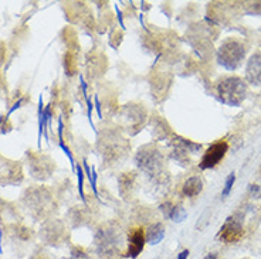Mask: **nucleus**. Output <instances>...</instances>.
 Here are the masks:
<instances>
[{"mask_svg":"<svg viewBox=\"0 0 261 259\" xmlns=\"http://www.w3.org/2000/svg\"><path fill=\"white\" fill-rule=\"evenodd\" d=\"M247 77L251 82L261 84V54L253 55L247 67Z\"/></svg>","mask_w":261,"mask_h":259,"instance_id":"obj_6","label":"nucleus"},{"mask_svg":"<svg viewBox=\"0 0 261 259\" xmlns=\"http://www.w3.org/2000/svg\"><path fill=\"white\" fill-rule=\"evenodd\" d=\"M145 242H146V238H145L144 228H134V229H130L129 237H128V249H126L125 256H128V258H138L139 253L144 251Z\"/></svg>","mask_w":261,"mask_h":259,"instance_id":"obj_5","label":"nucleus"},{"mask_svg":"<svg viewBox=\"0 0 261 259\" xmlns=\"http://www.w3.org/2000/svg\"><path fill=\"white\" fill-rule=\"evenodd\" d=\"M204 259H219V256H217L216 253H209V255H207Z\"/></svg>","mask_w":261,"mask_h":259,"instance_id":"obj_14","label":"nucleus"},{"mask_svg":"<svg viewBox=\"0 0 261 259\" xmlns=\"http://www.w3.org/2000/svg\"><path fill=\"white\" fill-rule=\"evenodd\" d=\"M243 237H244V227L239 215L228 217L217 234V238L223 241L224 244H236L242 240Z\"/></svg>","mask_w":261,"mask_h":259,"instance_id":"obj_3","label":"nucleus"},{"mask_svg":"<svg viewBox=\"0 0 261 259\" xmlns=\"http://www.w3.org/2000/svg\"><path fill=\"white\" fill-rule=\"evenodd\" d=\"M217 92L223 104L237 106L242 104V101L246 97V85L240 78L230 77L223 79L219 84Z\"/></svg>","mask_w":261,"mask_h":259,"instance_id":"obj_1","label":"nucleus"},{"mask_svg":"<svg viewBox=\"0 0 261 259\" xmlns=\"http://www.w3.org/2000/svg\"><path fill=\"white\" fill-rule=\"evenodd\" d=\"M228 150V145L226 140H219L215 145H212L209 149L204 152L202 160H200V167L202 168H212L217 166L223 157L226 156Z\"/></svg>","mask_w":261,"mask_h":259,"instance_id":"obj_4","label":"nucleus"},{"mask_svg":"<svg viewBox=\"0 0 261 259\" xmlns=\"http://www.w3.org/2000/svg\"><path fill=\"white\" fill-rule=\"evenodd\" d=\"M234 180H236L234 173H231V175L227 177L226 184H224V188H223V193H222L223 197H227V195L230 194V191H231V188H233V184H234Z\"/></svg>","mask_w":261,"mask_h":259,"instance_id":"obj_10","label":"nucleus"},{"mask_svg":"<svg viewBox=\"0 0 261 259\" xmlns=\"http://www.w3.org/2000/svg\"><path fill=\"white\" fill-rule=\"evenodd\" d=\"M77 175H79L80 194H81V197H84V191H83V171H81V168H80V167H77Z\"/></svg>","mask_w":261,"mask_h":259,"instance_id":"obj_11","label":"nucleus"},{"mask_svg":"<svg viewBox=\"0 0 261 259\" xmlns=\"http://www.w3.org/2000/svg\"><path fill=\"white\" fill-rule=\"evenodd\" d=\"M246 55L244 47L237 41H227L219 50V63L228 70H234L242 64L243 57Z\"/></svg>","mask_w":261,"mask_h":259,"instance_id":"obj_2","label":"nucleus"},{"mask_svg":"<svg viewBox=\"0 0 261 259\" xmlns=\"http://www.w3.org/2000/svg\"><path fill=\"white\" fill-rule=\"evenodd\" d=\"M186 215H188V213H186L182 207L170 208L169 217H170V220H173L175 222H180V221H183L185 218H186Z\"/></svg>","mask_w":261,"mask_h":259,"instance_id":"obj_9","label":"nucleus"},{"mask_svg":"<svg viewBox=\"0 0 261 259\" xmlns=\"http://www.w3.org/2000/svg\"><path fill=\"white\" fill-rule=\"evenodd\" d=\"M163 237H165V227H163V224H161V222L152 225V227L148 229L146 235H145L146 242L150 244V245H158V244L163 240Z\"/></svg>","mask_w":261,"mask_h":259,"instance_id":"obj_7","label":"nucleus"},{"mask_svg":"<svg viewBox=\"0 0 261 259\" xmlns=\"http://www.w3.org/2000/svg\"><path fill=\"white\" fill-rule=\"evenodd\" d=\"M202 188L203 183L199 177H190L183 186V194L188 195V197H195L202 191Z\"/></svg>","mask_w":261,"mask_h":259,"instance_id":"obj_8","label":"nucleus"},{"mask_svg":"<svg viewBox=\"0 0 261 259\" xmlns=\"http://www.w3.org/2000/svg\"><path fill=\"white\" fill-rule=\"evenodd\" d=\"M188 256H189V249H183L182 252L179 253L177 259H188Z\"/></svg>","mask_w":261,"mask_h":259,"instance_id":"obj_12","label":"nucleus"},{"mask_svg":"<svg viewBox=\"0 0 261 259\" xmlns=\"http://www.w3.org/2000/svg\"><path fill=\"white\" fill-rule=\"evenodd\" d=\"M95 106H97V110H98V115L101 117V108H99V101H98V98L95 97Z\"/></svg>","mask_w":261,"mask_h":259,"instance_id":"obj_13","label":"nucleus"}]
</instances>
